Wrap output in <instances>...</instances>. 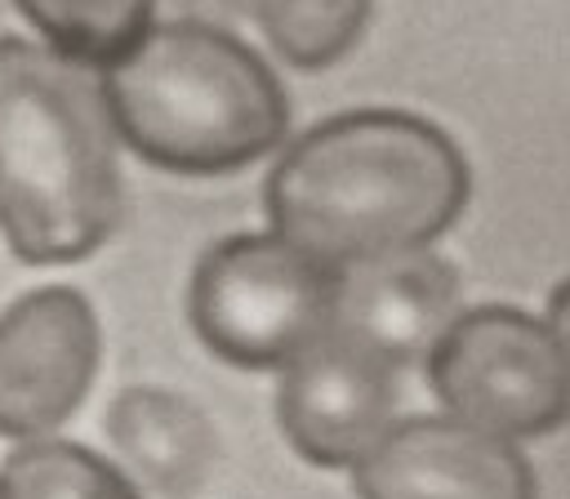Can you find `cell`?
I'll return each mask as SVG.
<instances>
[{"label": "cell", "mask_w": 570, "mask_h": 499, "mask_svg": "<svg viewBox=\"0 0 570 499\" xmlns=\"http://www.w3.org/2000/svg\"><path fill=\"white\" fill-rule=\"evenodd\" d=\"M365 13L370 0H254V22L294 67L338 62L356 45Z\"/></svg>", "instance_id": "13"}, {"label": "cell", "mask_w": 570, "mask_h": 499, "mask_svg": "<svg viewBox=\"0 0 570 499\" xmlns=\"http://www.w3.org/2000/svg\"><path fill=\"white\" fill-rule=\"evenodd\" d=\"M352 481L361 499H534V472L517 441L454 414L396 419Z\"/></svg>", "instance_id": "8"}, {"label": "cell", "mask_w": 570, "mask_h": 499, "mask_svg": "<svg viewBox=\"0 0 570 499\" xmlns=\"http://www.w3.org/2000/svg\"><path fill=\"white\" fill-rule=\"evenodd\" d=\"M334 272L276 232L218 241L191 276L187 312L209 352L232 365H285L330 330Z\"/></svg>", "instance_id": "4"}, {"label": "cell", "mask_w": 570, "mask_h": 499, "mask_svg": "<svg viewBox=\"0 0 570 499\" xmlns=\"http://www.w3.org/2000/svg\"><path fill=\"white\" fill-rule=\"evenodd\" d=\"M156 9H165V18L223 27V31H232L236 22L254 18V0H156Z\"/></svg>", "instance_id": "14"}, {"label": "cell", "mask_w": 570, "mask_h": 499, "mask_svg": "<svg viewBox=\"0 0 570 499\" xmlns=\"http://www.w3.org/2000/svg\"><path fill=\"white\" fill-rule=\"evenodd\" d=\"M548 334H552V343H557V352H561V361H566V374H570V281H561L557 290H552V299H548Z\"/></svg>", "instance_id": "15"}, {"label": "cell", "mask_w": 570, "mask_h": 499, "mask_svg": "<svg viewBox=\"0 0 570 499\" xmlns=\"http://www.w3.org/2000/svg\"><path fill=\"white\" fill-rule=\"evenodd\" d=\"M116 134L94 67L0 36V236L22 263L89 258L120 223Z\"/></svg>", "instance_id": "2"}, {"label": "cell", "mask_w": 570, "mask_h": 499, "mask_svg": "<svg viewBox=\"0 0 570 499\" xmlns=\"http://www.w3.org/2000/svg\"><path fill=\"white\" fill-rule=\"evenodd\" d=\"M98 316L71 285H40L0 312V437H53L89 397Z\"/></svg>", "instance_id": "6"}, {"label": "cell", "mask_w": 570, "mask_h": 499, "mask_svg": "<svg viewBox=\"0 0 570 499\" xmlns=\"http://www.w3.org/2000/svg\"><path fill=\"white\" fill-rule=\"evenodd\" d=\"M276 414L298 454L356 468L396 423V365L325 330L281 365Z\"/></svg>", "instance_id": "7"}, {"label": "cell", "mask_w": 570, "mask_h": 499, "mask_svg": "<svg viewBox=\"0 0 570 499\" xmlns=\"http://www.w3.org/2000/svg\"><path fill=\"white\" fill-rule=\"evenodd\" d=\"M94 80L116 143L174 174H232L289 125L272 67L223 27L151 18Z\"/></svg>", "instance_id": "3"}, {"label": "cell", "mask_w": 570, "mask_h": 499, "mask_svg": "<svg viewBox=\"0 0 570 499\" xmlns=\"http://www.w3.org/2000/svg\"><path fill=\"white\" fill-rule=\"evenodd\" d=\"M463 200V151L405 111L334 116L294 138L267 178L272 232L330 272L428 245Z\"/></svg>", "instance_id": "1"}, {"label": "cell", "mask_w": 570, "mask_h": 499, "mask_svg": "<svg viewBox=\"0 0 570 499\" xmlns=\"http://www.w3.org/2000/svg\"><path fill=\"white\" fill-rule=\"evenodd\" d=\"M36 36L80 67L111 62L151 18L156 0H13Z\"/></svg>", "instance_id": "12"}, {"label": "cell", "mask_w": 570, "mask_h": 499, "mask_svg": "<svg viewBox=\"0 0 570 499\" xmlns=\"http://www.w3.org/2000/svg\"><path fill=\"white\" fill-rule=\"evenodd\" d=\"M428 379L445 414L503 441L543 437L570 414V374L543 321L517 307H476L428 352Z\"/></svg>", "instance_id": "5"}, {"label": "cell", "mask_w": 570, "mask_h": 499, "mask_svg": "<svg viewBox=\"0 0 570 499\" xmlns=\"http://www.w3.org/2000/svg\"><path fill=\"white\" fill-rule=\"evenodd\" d=\"M0 499H4V486H0Z\"/></svg>", "instance_id": "16"}, {"label": "cell", "mask_w": 570, "mask_h": 499, "mask_svg": "<svg viewBox=\"0 0 570 499\" xmlns=\"http://www.w3.org/2000/svg\"><path fill=\"white\" fill-rule=\"evenodd\" d=\"M0 486L4 499H142L120 468L58 437L18 441L0 468Z\"/></svg>", "instance_id": "11"}, {"label": "cell", "mask_w": 570, "mask_h": 499, "mask_svg": "<svg viewBox=\"0 0 570 499\" xmlns=\"http://www.w3.org/2000/svg\"><path fill=\"white\" fill-rule=\"evenodd\" d=\"M459 312V272L428 245L374 254L334 272L330 330L387 365L428 361Z\"/></svg>", "instance_id": "9"}, {"label": "cell", "mask_w": 570, "mask_h": 499, "mask_svg": "<svg viewBox=\"0 0 570 499\" xmlns=\"http://www.w3.org/2000/svg\"><path fill=\"white\" fill-rule=\"evenodd\" d=\"M107 437L120 472L160 499H191L218 459L214 423L165 388H125L107 410Z\"/></svg>", "instance_id": "10"}]
</instances>
